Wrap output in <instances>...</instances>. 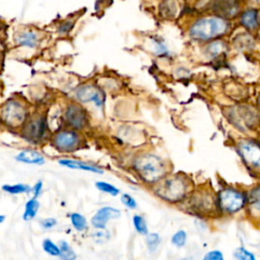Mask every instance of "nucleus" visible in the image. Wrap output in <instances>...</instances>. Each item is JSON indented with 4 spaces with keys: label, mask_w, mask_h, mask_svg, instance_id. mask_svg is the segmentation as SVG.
<instances>
[{
    "label": "nucleus",
    "mask_w": 260,
    "mask_h": 260,
    "mask_svg": "<svg viewBox=\"0 0 260 260\" xmlns=\"http://www.w3.org/2000/svg\"><path fill=\"white\" fill-rule=\"evenodd\" d=\"M236 23L213 13L204 12L193 17L186 25V35L190 41L203 45L219 39H227L234 30Z\"/></svg>",
    "instance_id": "nucleus-1"
},
{
    "label": "nucleus",
    "mask_w": 260,
    "mask_h": 260,
    "mask_svg": "<svg viewBox=\"0 0 260 260\" xmlns=\"http://www.w3.org/2000/svg\"><path fill=\"white\" fill-rule=\"evenodd\" d=\"M228 122L245 136H252L260 131V110L254 104L238 103L224 109Z\"/></svg>",
    "instance_id": "nucleus-2"
},
{
    "label": "nucleus",
    "mask_w": 260,
    "mask_h": 260,
    "mask_svg": "<svg viewBox=\"0 0 260 260\" xmlns=\"http://www.w3.org/2000/svg\"><path fill=\"white\" fill-rule=\"evenodd\" d=\"M194 188V184L190 178L177 174L162 180L155 193L167 202L177 204L186 201Z\"/></svg>",
    "instance_id": "nucleus-3"
},
{
    "label": "nucleus",
    "mask_w": 260,
    "mask_h": 260,
    "mask_svg": "<svg viewBox=\"0 0 260 260\" xmlns=\"http://www.w3.org/2000/svg\"><path fill=\"white\" fill-rule=\"evenodd\" d=\"M133 167L139 177L148 184H155L164 180L169 170L167 162L152 152L139 154L134 160Z\"/></svg>",
    "instance_id": "nucleus-4"
},
{
    "label": "nucleus",
    "mask_w": 260,
    "mask_h": 260,
    "mask_svg": "<svg viewBox=\"0 0 260 260\" xmlns=\"http://www.w3.org/2000/svg\"><path fill=\"white\" fill-rule=\"evenodd\" d=\"M216 196L219 217L236 216L247 207V190L243 188L232 185L223 186Z\"/></svg>",
    "instance_id": "nucleus-5"
},
{
    "label": "nucleus",
    "mask_w": 260,
    "mask_h": 260,
    "mask_svg": "<svg viewBox=\"0 0 260 260\" xmlns=\"http://www.w3.org/2000/svg\"><path fill=\"white\" fill-rule=\"evenodd\" d=\"M234 147L245 168L251 174L260 176V138L240 137L235 141Z\"/></svg>",
    "instance_id": "nucleus-6"
},
{
    "label": "nucleus",
    "mask_w": 260,
    "mask_h": 260,
    "mask_svg": "<svg viewBox=\"0 0 260 260\" xmlns=\"http://www.w3.org/2000/svg\"><path fill=\"white\" fill-rule=\"evenodd\" d=\"M191 214L197 217L219 216L217 207V196L212 189L206 187L194 188L186 200Z\"/></svg>",
    "instance_id": "nucleus-7"
},
{
    "label": "nucleus",
    "mask_w": 260,
    "mask_h": 260,
    "mask_svg": "<svg viewBox=\"0 0 260 260\" xmlns=\"http://www.w3.org/2000/svg\"><path fill=\"white\" fill-rule=\"evenodd\" d=\"M2 118L9 127H23L29 119V110L23 102L11 99L3 105Z\"/></svg>",
    "instance_id": "nucleus-8"
},
{
    "label": "nucleus",
    "mask_w": 260,
    "mask_h": 260,
    "mask_svg": "<svg viewBox=\"0 0 260 260\" xmlns=\"http://www.w3.org/2000/svg\"><path fill=\"white\" fill-rule=\"evenodd\" d=\"M49 125L46 116L43 114H36L29 118L26 124L22 127V134L24 138L34 144L41 143L49 135Z\"/></svg>",
    "instance_id": "nucleus-9"
},
{
    "label": "nucleus",
    "mask_w": 260,
    "mask_h": 260,
    "mask_svg": "<svg viewBox=\"0 0 260 260\" xmlns=\"http://www.w3.org/2000/svg\"><path fill=\"white\" fill-rule=\"evenodd\" d=\"M244 7V0H210L207 13H213L236 22Z\"/></svg>",
    "instance_id": "nucleus-10"
},
{
    "label": "nucleus",
    "mask_w": 260,
    "mask_h": 260,
    "mask_svg": "<svg viewBox=\"0 0 260 260\" xmlns=\"http://www.w3.org/2000/svg\"><path fill=\"white\" fill-rule=\"evenodd\" d=\"M74 97L77 103L88 104L93 103L97 108L104 109L106 104V94L96 84H82L75 90Z\"/></svg>",
    "instance_id": "nucleus-11"
},
{
    "label": "nucleus",
    "mask_w": 260,
    "mask_h": 260,
    "mask_svg": "<svg viewBox=\"0 0 260 260\" xmlns=\"http://www.w3.org/2000/svg\"><path fill=\"white\" fill-rule=\"evenodd\" d=\"M82 143V137L73 129H61L52 136V145L59 151L68 152L78 149Z\"/></svg>",
    "instance_id": "nucleus-12"
},
{
    "label": "nucleus",
    "mask_w": 260,
    "mask_h": 260,
    "mask_svg": "<svg viewBox=\"0 0 260 260\" xmlns=\"http://www.w3.org/2000/svg\"><path fill=\"white\" fill-rule=\"evenodd\" d=\"M63 119L69 129L76 131L83 130L89 125V115L85 109L77 102H73L67 105Z\"/></svg>",
    "instance_id": "nucleus-13"
},
{
    "label": "nucleus",
    "mask_w": 260,
    "mask_h": 260,
    "mask_svg": "<svg viewBox=\"0 0 260 260\" xmlns=\"http://www.w3.org/2000/svg\"><path fill=\"white\" fill-rule=\"evenodd\" d=\"M200 53L205 61L216 62L226 58L231 51V44L227 39H219L199 45Z\"/></svg>",
    "instance_id": "nucleus-14"
},
{
    "label": "nucleus",
    "mask_w": 260,
    "mask_h": 260,
    "mask_svg": "<svg viewBox=\"0 0 260 260\" xmlns=\"http://www.w3.org/2000/svg\"><path fill=\"white\" fill-rule=\"evenodd\" d=\"M235 23L239 29L256 35L260 31V11L244 7Z\"/></svg>",
    "instance_id": "nucleus-15"
},
{
    "label": "nucleus",
    "mask_w": 260,
    "mask_h": 260,
    "mask_svg": "<svg viewBox=\"0 0 260 260\" xmlns=\"http://www.w3.org/2000/svg\"><path fill=\"white\" fill-rule=\"evenodd\" d=\"M247 207L245 210L247 217L260 224V183L255 184L247 190Z\"/></svg>",
    "instance_id": "nucleus-16"
},
{
    "label": "nucleus",
    "mask_w": 260,
    "mask_h": 260,
    "mask_svg": "<svg viewBox=\"0 0 260 260\" xmlns=\"http://www.w3.org/2000/svg\"><path fill=\"white\" fill-rule=\"evenodd\" d=\"M230 44L232 48H235L236 50H239L241 52L252 51L257 45L256 35L242 30V32L234 36Z\"/></svg>",
    "instance_id": "nucleus-17"
},
{
    "label": "nucleus",
    "mask_w": 260,
    "mask_h": 260,
    "mask_svg": "<svg viewBox=\"0 0 260 260\" xmlns=\"http://www.w3.org/2000/svg\"><path fill=\"white\" fill-rule=\"evenodd\" d=\"M15 41L18 47L34 50L40 46L41 36L34 30H24L16 36Z\"/></svg>",
    "instance_id": "nucleus-18"
},
{
    "label": "nucleus",
    "mask_w": 260,
    "mask_h": 260,
    "mask_svg": "<svg viewBox=\"0 0 260 260\" xmlns=\"http://www.w3.org/2000/svg\"><path fill=\"white\" fill-rule=\"evenodd\" d=\"M181 5L179 0H162L159 5V15L163 20L173 21L179 17Z\"/></svg>",
    "instance_id": "nucleus-19"
},
{
    "label": "nucleus",
    "mask_w": 260,
    "mask_h": 260,
    "mask_svg": "<svg viewBox=\"0 0 260 260\" xmlns=\"http://www.w3.org/2000/svg\"><path fill=\"white\" fill-rule=\"evenodd\" d=\"M121 216V213L119 210L111 207V206H105L102 207L97 212V214L92 219V224L96 229L104 230L106 228L107 223L112 219H117Z\"/></svg>",
    "instance_id": "nucleus-20"
},
{
    "label": "nucleus",
    "mask_w": 260,
    "mask_h": 260,
    "mask_svg": "<svg viewBox=\"0 0 260 260\" xmlns=\"http://www.w3.org/2000/svg\"><path fill=\"white\" fill-rule=\"evenodd\" d=\"M58 163L63 167L73 169V170H81V171H86V172H92V173H96V174H103V173H104V171L102 169H100L99 167H96L94 165L84 163V162H81V161H77V160L62 159V160H59Z\"/></svg>",
    "instance_id": "nucleus-21"
},
{
    "label": "nucleus",
    "mask_w": 260,
    "mask_h": 260,
    "mask_svg": "<svg viewBox=\"0 0 260 260\" xmlns=\"http://www.w3.org/2000/svg\"><path fill=\"white\" fill-rule=\"evenodd\" d=\"M16 160L18 162L24 163V164H29V165H44L45 164V158L37 150L35 149H23L22 151H20L17 157Z\"/></svg>",
    "instance_id": "nucleus-22"
},
{
    "label": "nucleus",
    "mask_w": 260,
    "mask_h": 260,
    "mask_svg": "<svg viewBox=\"0 0 260 260\" xmlns=\"http://www.w3.org/2000/svg\"><path fill=\"white\" fill-rule=\"evenodd\" d=\"M152 51L155 56L162 59H170L172 58V52L169 49V46L165 42V40L160 36H153L150 39Z\"/></svg>",
    "instance_id": "nucleus-23"
},
{
    "label": "nucleus",
    "mask_w": 260,
    "mask_h": 260,
    "mask_svg": "<svg viewBox=\"0 0 260 260\" xmlns=\"http://www.w3.org/2000/svg\"><path fill=\"white\" fill-rule=\"evenodd\" d=\"M39 201L36 198H33L31 200H29L26 204V209H25V214H24V220L25 221H31L33 220L36 216L37 213L39 211Z\"/></svg>",
    "instance_id": "nucleus-24"
},
{
    "label": "nucleus",
    "mask_w": 260,
    "mask_h": 260,
    "mask_svg": "<svg viewBox=\"0 0 260 260\" xmlns=\"http://www.w3.org/2000/svg\"><path fill=\"white\" fill-rule=\"evenodd\" d=\"M60 254L59 257L61 260H75L76 254L73 249L69 246L66 241H60Z\"/></svg>",
    "instance_id": "nucleus-25"
},
{
    "label": "nucleus",
    "mask_w": 260,
    "mask_h": 260,
    "mask_svg": "<svg viewBox=\"0 0 260 260\" xmlns=\"http://www.w3.org/2000/svg\"><path fill=\"white\" fill-rule=\"evenodd\" d=\"M233 256L236 260H257L255 254L243 246L236 248L233 252Z\"/></svg>",
    "instance_id": "nucleus-26"
},
{
    "label": "nucleus",
    "mask_w": 260,
    "mask_h": 260,
    "mask_svg": "<svg viewBox=\"0 0 260 260\" xmlns=\"http://www.w3.org/2000/svg\"><path fill=\"white\" fill-rule=\"evenodd\" d=\"M171 243L177 248H182L187 243V232L184 230L177 231L174 235L172 236Z\"/></svg>",
    "instance_id": "nucleus-27"
},
{
    "label": "nucleus",
    "mask_w": 260,
    "mask_h": 260,
    "mask_svg": "<svg viewBox=\"0 0 260 260\" xmlns=\"http://www.w3.org/2000/svg\"><path fill=\"white\" fill-rule=\"evenodd\" d=\"M133 226L136 230V232L140 235H147L148 234V228L145 220L138 215H135L133 217Z\"/></svg>",
    "instance_id": "nucleus-28"
},
{
    "label": "nucleus",
    "mask_w": 260,
    "mask_h": 260,
    "mask_svg": "<svg viewBox=\"0 0 260 260\" xmlns=\"http://www.w3.org/2000/svg\"><path fill=\"white\" fill-rule=\"evenodd\" d=\"M3 189L11 194H21V193H26L31 191L32 189L30 188L29 185L26 184H15V185H4Z\"/></svg>",
    "instance_id": "nucleus-29"
},
{
    "label": "nucleus",
    "mask_w": 260,
    "mask_h": 260,
    "mask_svg": "<svg viewBox=\"0 0 260 260\" xmlns=\"http://www.w3.org/2000/svg\"><path fill=\"white\" fill-rule=\"evenodd\" d=\"M70 220L76 231L82 232L86 229V220L80 214H72L70 216Z\"/></svg>",
    "instance_id": "nucleus-30"
},
{
    "label": "nucleus",
    "mask_w": 260,
    "mask_h": 260,
    "mask_svg": "<svg viewBox=\"0 0 260 260\" xmlns=\"http://www.w3.org/2000/svg\"><path fill=\"white\" fill-rule=\"evenodd\" d=\"M161 244V237L157 233H150L146 235V245L148 250L153 253L157 251Z\"/></svg>",
    "instance_id": "nucleus-31"
},
{
    "label": "nucleus",
    "mask_w": 260,
    "mask_h": 260,
    "mask_svg": "<svg viewBox=\"0 0 260 260\" xmlns=\"http://www.w3.org/2000/svg\"><path fill=\"white\" fill-rule=\"evenodd\" d=\"M96 187L105 193L111 194L112 196H116L120 193V190L117 187H115L114 185L107 183V182H97Z\"/></svg>",
    "instance_id": "nucleus-32"
},
{
    "label": "nucleus",
    "mask_w": 260,
    "mask_h": 260,
    "mask_svg": "<svg viewBox=\"0 0 260 260\" xmlns=\"http://www.w3.org/2000/svg\"><path fill=\"white\" fill-rule=\"evenodd\" d=\"M43 249L51 256H59L60 254V248L49 239L43 241Z\"/></svg>",
    "instance_id": "nucleus-33"
},
{
    "label": "nucleus",
    "mask_w": 260,
    "mask_h": 260,
    "mask_svg": "<svg viewBox=\"0 0 260 260\" xmlns=\"http://www.w3.org/2000/svg\"><path fill=\"white\" fill-rule=\"evenodd\" d=\"M75 26V22L72 21V20H67L65 22H63L62 24L59 25L58 27V34L59 35H62V36H66L68 35L74 28Z\"/></svg>",
    "instance_id": "nucleus-34"
},
{
    "label": "nucleus",
    "mask_w": 260,
    "mask_h": 260,
    "mask_svg": "<svg viewBox=\"0 0 260 260\" xmlns=\"http://www.w3.org/2000/svg\"><path fill=\"white\" fill-rule=\"evenodd\" d=\"M201 260H225V256L221 250L209 251Z\"/></svg>",
    "instance_id": "nucleus-35"
},
{
    "label": "nucleus",
    "mask_w": 260,
    "mask_h": 260,
    "mask_svg": "<svg viewBox=\"0 0 260 260\" xmlns=\"http://www.w3.org/2000/svg\"><path fill=\"white\" fill-rule=\"evenodd\" d=\"M121 201H122V203L125 205V206H127L128 209H130V210H135L136 207H137V203H136V200L131 196V195H129V194H123L122 196H121Z\"/></svg>",
    "instance_id": "nucleus-36"
},
{
    "label": "nucleus",
    "mask_w": 260,
    "mask_h": 260,
    "mask_svg": "<svg viewBox=\"0 0 260 260\" xmlns=\"http://www.w3.org/2000/svg\"><path fill=\"white\" fill-rule=\"evenodd\" d=\"M57 225V221L55 219H45L41 221V226L42 228L48 230V229H52L53 227H55Z\"/></svg>",
    "instance_id": "nucleus-37"
},
{
    "label": "nucleus",
    "mask_w": 260,
    "mask_h": 260,
    "mask_svg": "<svg viewBox=\"0 0 260 260\" xmlns=\"http://www.w3.org/2000/svg\"><path fill=\"white\" fill-rule=\"evenodd\" d=\"M245 7L254 8L260 11V0H244Z\"/></svg>",
    "instance_id": "nucleus-38"
},
{
    "label": "nucleus",
    "mask_w": 260,
    "mask_h": 260,
    "mask_svg": "<svg viewBox=\"0 0 260 260\" xmlns=\"http://www.w3.org/2000/svg\"><path fill=\"white\" fill-rule=\"evenodd\" d=\"M42 189H43V182L40 180V181H38V182L35 184V186L32 188V191L34 192L35 198H37V197L40 195Z\"/></svg>",
    "instance_id": "nucleus-39"
},
{
    "label": "nucleus",
    "mask_w": 260,
    "mask_h": 260,
    "mask_svg": "<svg viewBox=\"0 0 260 260\" xmlns=\"http://www.w3.org/2000/svg\"><path fill=\"white\" fill-rule=\"evenodd\" d=\"M93 236H94V238L96 239V241L100 243V239L102 238V241H103V242H105V240H104L103 238H104V236H109V234H108L107 232H104V231L102 230V231H100V232L95 233Z\"/></svg>",
    "instance_id": "nucleus-40"
},
{
    "label": "nucleus",
    "mask_w": 260,
    "mask_h": 260,
    "mask_svg": "<svg viewBox=\"0 0 260 260\" xmlns=\"http://www.w3.org/2000/svg\"><path fill=\"white\" fill-rule=\"evenodd\" d=\"M255 105L258 107V109L260 110V92L257 94V97H256V102H255Z\"/></svg>",
    "instance_id": "nucleus-41"
},
{
    "label": "nucleus",
    "mask_w": 260,
    "mask_h": 260,
    "mask_svg": "<svg viewBox=\"0 0 260 260\" xmlns=\"http://www.w3.org/2000/svg\"><path fill=\"white\" fill-rule=\"evenodd\" d=\"M256 40H257V44L260 45V31L256 34Z\"/></svg>",
    "instance_id": "nucleus-42"
},
{
    "label": "nucleus",
    "mask_w": 260,
    "mask_h": 260,
    "mask_svg": "<svg viewBox=\"0 0 260 260\" xmlns=\"http://www.w3.org/2000/svg\"><path fill=\"white\" fill-rule=\"evenodd\" d=\"M5 221H6V217L3 216V215H0V224H3Z\"/></svg>",
    "instance_id": "nucleus-43"
},
{
    "label": "nucleus",
    "mask_w": 260,
    "mask_h": 260,
    "mask_svg": "<svg viewBox=\"0 0 260 260\" xmlns=\"http://www.w3.org/2000/svg\"><path fill=\"white\" fill-rule=\"evenodd\" d=\"M181 260H191L190 258H183V259H181Z\"/></svg>",
    "instance_id": "nucleus-44"
}]
</instances>
